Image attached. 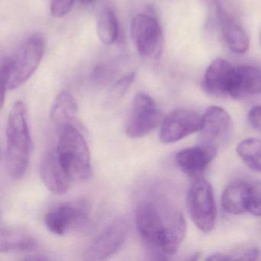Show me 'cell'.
<instances>
[{"label": "cell", "mask_w": 261, "mask_h": 261, "mask_svg": "<svg viewBox=\"0 0 261 261\" xmlns=\"http://www.w3.org/2000/svg\"><path fill=\"white\" fill-rule=\"evenodd\" d=\"M6 138L5 163L7 172L14 179H20L28 169L32 146L27 108L20 100L16 101L10 111Z\"/></svg>", "instance_id": "cell-1"}, {"label": "cell", "mask_w": 261, "mask_h": 261, "mask_svg": "<svg viewBox=\"0 0 261 261\" xmlns=\"http://www.w3.org/2000/svg\"><path fill=\"white\" fill-rule=\"evenodd\" d=\"M45 42L41 34L29 37L13 57L3 60L7 68L2 85V105L7 91H13L23 85L40 65L45 51Z\"/></svg>", "instance_id": "cell-2"}, {"label": "cell", "mask_w": 261, "mask_h": 261, "mask_svg": "<svg viewBox=\"0 0 261 261\" xmlns=\"http://www.w3.org/2000/svg\"><path fill=\"white\" fill-rule=\"evenodd\" d=\"M56 152L62 166L73 181H85L91 174L89 148L76 126L68 125L60 129Z\"/></svg>", "instance_id": "cell-3"}, {"label": "cell", "mask_w": 261, "mask_h": 261, "mask_svg": "<svg viewBox=\"0 0 261 261\" xmlns=\"http://www.w3.org/2000/svg\"><path fill=\"white\" fill-rule=\"evenodd\" d=\"M167 216L168 209L161 212L152 201H141L136 209V224L139 234L151 254L157 259H167L163 253Z\"/></svg>", "instance_id": "cell-4"}, {"label": "cell", "mask_w": 261, "mask_h": 261, "mask_svg": "<svg viewBox=\"0 0 261 261\" xmlns=\"http://www.w3.org/2000/svg\"><path fill=\"white\" fill-rule=\"evenodd\" d=\"M130 33L134 46L140 56L151 60L161 58L164 39L155 17L148 13L137 15L131 22Z\"/></svg>", "instance_id": "cell-5"}, {"label": "cell", "mask_w": 261, "mask_h": 261, "mask_svg": "<svg viewBox=\"0 0 261 261\" xmlns=\"http://www.w3.org/2000/svg\"><path fill=\"white\" fill-rule=\"evenodd\" d=\"M187 205L191 218L198 229L208 233L213 230L216 221V207L213 189L205 179L196 180L189 189Z\"/></svg>", "instance_id": "cell-6"}, {"label": "cell", "mask_w": 261, "mask_h": 261, "mask_svg": "<svg viewBox=\"0 0 261 261\" xmlns=\"http://www.w3.org/2000/svg\"><path fill=\"white\" fill-rule=\"evenodd\" d=\"M161 120V111L155 100L145 93H139L126 119L125 132L129 138H142L157 127Z\"/></svg>", "instance_id": "cell-7"}, {"label": "cell", "mask_w": 261, "mask_h": 261, "mask_svg": "<svg viewBox=\"0 0 261 261\" xmlns=\"http://www.w3.org/2000/svg\"><path fill=\"white\" fill-rule=\"evenodd\" d=\"M233 128V120L225 110L220 107H210L202 116L201 144L218 150L228 143Z\"/></svg>", "instance_id": "cell-8"}, {"label": "cell", "mask_w": 261, "mask_h": 261, "mask_svg": "<svg viewBox=\"0 0 261 261\" xmlns=\"http://www.w3.org/2000/svg\"><path fill=\"white\" fill-rule=\"evenodd\" d=\"M129 227L124 219L115 220L110 224L92 243L85 253L87 260H103L117 253L124 244Z\"/></svg>", "instance_id": "cell-9"}, {"label": "cell", "mask_w": 261, "mask_h": 261, "mask_svg": "<svg viewBox=\"0 0 261 261\" xmlns=\"http://www.w3.org/2000/svg\"><path fill=\"white\" fill-rule=\"evenodd\" d=\"M202 117L192 110L177 109L168 114L161 123L162 143L171 144L200 131Z\"/></svg>", "instance_id": "cell-10"}, {"label": "cell", "mask_w": 261, "mask_h": 261, "mask_svg": "<svg viewBox=\"0 0 261 261\" xmlns=\"http://www.w3.org/2000/svg\"><path fill=\"white\" fill-rule=\"evenodd\" d=\"M88 219V210L85 205L81 203L68 202L50 210L45 215V223L51 233L64 235L85 224Z\"/></svg>", "instance_id": "cell-11"}, {"label": "cell", "mask_w": 261, "mask_h": 261, "mask_svg": "<svg viewBox=\"0 0 261 261\" xmlns=\"http://www.w3.org/2000/svg\"><path fill=\"white\" fill-rule=\"evenodd\" d=\"M235 66L222 59L212 62L206 70L203 89L214 97H230L233 90Z\"/></svg>", "instance_id": "cell-12"}, {"label": "cell", "mask_w": 261, "mask_h": 261, "mask_svg": "<svg viewBox=\"0 0 261 261\" xmlns=\"http://www.w3.org/2000/svg\"><path fill=\"white\" fill-rule=\"evenodd\" d=\"M39 173L45 187L56 195L66 193L73 181L62 166L56 149H51L42 155Z\"/></svg>", "instance_id": "cell-13"}, {"label": "cell", "mask_w": 261, "mask_h": 261, "mask_svg": "<svg viewBox=\"0 0 261 261\" xmlns=\"http://www.w3.org/2000/svg\"><path fill=\"white\" fill-rule=\"evenodd\" d=\"M217 149L204 145L181 149L175 160L181 171L189 176L201 175L217 155Z\"/></svg>", "instance_id": "cell-14"}, {"label": "cell", "mask_w": 261, "mask_h": 261, "mask_svg": "<svg viewBox=\"0 0 261 261\" xmlns=\"http://www.w3.org/2000/svg\"><path fill=\"white\" fill-rule=\"evenodd\" d=\"M215 19L219 25L223 40L227 46L237 54L247 53L250 46L247 33L224 7L218 11Z\"/></svg>", "instance_id": "cell-15"}, {"label": "cell", "mask_w": 261, "mask_h": 261, "mask_svg": "<svg viewBox=\"0 0 261 261\" xmlns=\"http://www.w3.org/2000/svg\"><path fill=\"white\" fill-rule=\"evenodd\" d=\"M261 94V70L252 65L235 66L231 98L243 99Z\"/></svg>", "instance_id": "cell-16"}, {"label": "cell", "mask_w": 261, "mask_h": 261, "mask_svg": "<svg viewBox=\"0 0 261 261\" xmlns=\"http://www.w3.org/2000/svg\"><path fill=\"white\" fill-rule=\"evenodd\" d=\"M37 247L34 237L24 229L3 227L0 234L1 253H20L32 251Z\"/></svg>", "instance_id": "cell-17"}, {"label": "cell", "mask_w": 261, "mask_h": 261, "mask_svg": "<svg viewBox=\"0 0 261 261\" xmlns=\"http://www.w3.org/2000/svg\"><path fill=\"white\" fill-rule=\"evenodd\" d=\"M249 182L237 180L230 183L222 194L221 205L227 213L242 215L247 212Z\"/></svg>", "instance_id": "cell-18"}, {"label": "cell", "mask_w": 261, "mask_h": 261, "mask_svg": "<svg viewBox=\"0 0 261 261\" xmlns=\"http://www.w3.org/2000/svg\"><path fill=\"white\" fill-rule=\"evenodd\" d=\"M186 233V222L184 215L177 209L168 211L167 227L166 241L163 253L166 258L172 256L178 251Z\"/></svg>", "instance_id": "cell-19"}, {"label": "cell", "mask_w": 261, "mask_h": 261, "mask_svg": "<svg viewBox=\"0 0 261 261\" xmlns=\"http://www.w3.org/2000/svg\"><path fill=\"white\" fill-rule=\"evenodd\" d=\"M77 103L70 93L63 91L56 97L51 110V120L60 130L64 126L74 125L77 118Z\"/></svg>", "instance_id": "cell-20"}, {"label": "cell", "mask_w": 261, "mask_h": 261, "mask_svg": "<svg viewBox=\"0 0 261 261\" xmlns=\"http://www.w3.org/2000/svg\"><path fill=\"white\" fill-rule=\"evenodd\" d=\"M97 33L103 45H110L116 42L119 35V22L114 10L103 9L97 19Z\"/></svg>", "instance_id": "cell-21"}, {"label": "cell", "mask_w": 261, "mask_h": 261, "mask_svg": "<svg viewBox=\"0 0 261 261\" xmlns=\"http://www.w3.org/2000/svg\"><path fill=\"white\" fill-rule=\"evenodd\" d=\"M237 152L250 169L261 172L260 140L248 138L243 140L238 144Z\"/></svg>", "instance_id": "cell-22"}, {"label": "cell", "mask_w": 261, "mask_h": 261, "mask_svg": "<svg viewBox=\"0 0 261 261\" xmlns=\"http://www.w3.org/2000/svg\"><path fill=\"white\" fill-rule=\"evenodd\" d=\"M136 79L135 72H128L119 79L111 86L103 102V106L106 109H111L117 106L122 99L126 95L128 90L130 88Z\"/></svg>", "instance_id": "cell-23"}, {"label": "cell", "mask_w": 261, "mask_h": 261, "mask_svg": "<svg viewBox=\"0 0 261 261\" xmlns=\"http://www.w3.org/2000/svg\"><path fill=\"white\" fill-rule=\"evenodd\" d=\"M117 68L111 64H99L94 67L91 74V80L99 86L108 85L115 77Z\"/></svg>", "instance_id": "cell-24"}, {"label": "cell", "mask_w": 261, "mask_h": 261, "mask_svg": "<svg viewBox=\"0 0 261 261\" xmlns=\"http://www.w3.org/2000/svg\"><path fill=\"white\" fill-rule=\"evenodd\" d=\"M247 212L261 217V182H249V199Z\"/></svg>", "instance_id": "cell-25"}, {"label": "cell", "mask_w": 261, "mask_h": 261, "mask_svg": "<svg viewBox=\"0 0 261 261\" xmlns=\"http://www.w3.org/2000/svg\"><path fill=\"white\" fill-rule=\"evenodd\" d=\"M74 0H51V16L56 18H62L66 16L74 5Z\"/></svg>", "instance_id": "cell-26"}, {"label": "cell", "mask_w": 261, "mask_h": 261, "mask_svg": "<svg viewBox=\"0 0 261 261\" xmlns=\"http://www.w3.org/2000/svg\"><path fill=\"white\" fill-rule=\"evenodd\" d=\"M259 251L257 249L247 248L244 250H238L228 255L229 260L230 259H242V260H253L257 258Z\"/></svg>", "instance_id": "cell-27"}, {"label": "cell", "mask_w": 261, "mask_h": 261, "mask_svg": "<svg viewBox=\"0 0 261 261\" xmlns=\"http://www.w3.org/2000/svg\"><path fill=\"white\" fill-rule=\"evenodd\" d=\"M248 120L256 130L261 133V106L254 107L250 110L248 114Z\"/></svg>", "instance_id": "cell-28"}, {"label": "cell", "mask_w": 261, "mask_h": 261, "mask_svg": "<svg viewBox=\"0 0 261 261\" xmlns=\"http://www.w3.org/2000/svg\"><path fill=\"white\" fill-rule=\"evenodd\" d=\"M79 2L84 6H89L96 2V0H79Z\"/></svg>", "instance_id": "cell-29"}, {"label": "cell", "mask_w": 261, "mask_h": 261, "mask_svg": "<svg viewBox=\"0 0 261 261\" xmlns=\"http://www.w3.org/2000/svg\"><path fill=\"white\" fill-rule=\"evenodd\" d=\"M260 41H261V36H260Z\"/></svg>", "instance_id": "cell-30"}]
</instances>
